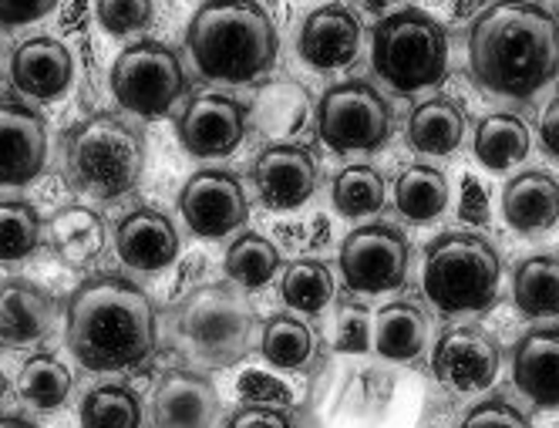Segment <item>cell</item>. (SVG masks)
<instances>
[{
    "instance_id": "cell-1",
    "label": "cell",
    "mask_w": 559,
    "mask_h": 428,
    "mask_svg": "<svg viewBox=\"0 0 559 428\" xmlns=\"http://www.w3.org/2000/svg\"><path fill=\"white\" fill-rule=\"evenodd\" d=\"M468 64L478 88L533 98L559 74V21L539 4H496L472 21Z\"/></svg>"
},
{
    "instance_id": "cell-2",
    "label": "cell",
    "mask_w": 559,
    "mask_h": 428,
    "mask_svg": "<svg viewBox=\"0 0 559 428\" xmlns=\"http://www.w3.org/2000/svg\"><path fill=\"white\" fill-rule=\"evenodd\" d=\"M64 334L74 361L85 371H132L155 352V307L132 281L102 274L78 284L68 297Z\"/></svg>"
},
{
    "instance_id": "cell-3",
    "label": "cell",
    "mask_w": 559,
    "mask_h": 428,
    "mask_svg": "<svg viewBox=\"0 0 559 428\" xmlns=\"http://www.w3.org/2000/svg\"><path fill=\"white\" fill-rule=\"evenodd\" d=\"M186 48L206 82L247 85L276 61V27L260 4H206L186 31Z\"/></svg>"
},
{
    "instance_id": "cell-4",
    "label": "cell",
    "mask_w": 559,
    "mask_h": 428,
    "mask_svg": "<svg viewBox=\"0 0 559 428\" xmlns=\"http://www.w3.org/2000/svg\"><path fill=\"white\" fill-rule=\"evenodd\" d=\"M61 159L71 189L95 200H118L142 179L145 142L118 115H92L68 129Z\"/></svg>"
},
{
    "instance_id": "cell-5",
    "label": "cell",
    "mask_w": 559,
    "mask_h": 428,
    "mask_svg": "<svg viewBox=\"0 0 559 428\" xmlns=\"http://www.w3.org/2000/svg\"><path fill=\"white\" fill-rule=\"evenodd\" d=\"M502 260L478 233H442L425 250L421 290L438 314H483L499 300Z\"/></svg>"
},
{
    "instance_id": "cell-6",
    "label": "cell",
    "mask_w": 559,
    "mask_h": 428,
    "mask_svg": "<svg viewBox=\"0 0 559 428\" xmlns=\"http://www.w3.org/2000/svg\"><path fill=\"white\" fill-rule=\"evenodd\" d=\"M371 64L397 95L435 88L449 74V34L418 8H402L378 21L371 37Z\"/></svg>"
},
{
    "instance_id": "cell-7",
    "label": "cell",
    "mask_w": 559,
    "mask_h": 428,
    "mask_svg": "<svg viewBox=\"0 0 559 428\" xmlns=\"http://www.w3.org/2000/svg\"><path fill=\"white\" fill-rule=\"evenodd\" d=\"M257 310L233 284L192 287L176 307V334L206 368H233L253 352Z\"/></svg>"
},
{
    "instance_id": "cell-8",
    "label": "cell",
    "mask_w": 559,
    "mask_h": 428,
    "mask_svg": "<svg viewBox=\"0 0 559 428\" xmlns=\"http://www.w3.org/2000/svg\"><path fill=\"white\" fill-rule=\"evenodd\" d=\"M111 95L139 119H163L186 95L179 55L163 41H135L111 64Z\"/></svg>"
},
{
    "instance_id": "cell-9",
    "label": "cell",
    "mask_w": 559,
    "mask_h": 428,
    "mask_svg": "<svg viewBox=\"0 0 559 428\" xmlns=\"http://www.w3.org/2000/svg\"><path fill=\"white\" fill-rule=\"evenodd\" d=\"M391 126V105L365 82H341L317 102V139L341 155L384 148Z\"/></svg>"
},
{
    "instance_id": "cell-10",
    "label": "cell",
    "mask_w": 559,
    "mask_h": 428,
    "mask_svg": "<svg viewBox=\"0 0 559 428\" xmlns=\"http://www.w3.org/2000/svg\"><path fill=\"white\" fill-rule=\"evenodd\" d=\"M341 277L354 294H388L408 277L412 247L408 237L391 223H368L350 229L341 243Z\"/></svg>"
},
{
    "instance_id": "cell-11",
    "label": "cell",
    "mask_w": 559,
    "mask_h": 428,
    "mask_svg": "<svg viewBox=\"0 0 559 428\" xmlns=\"http://www.w3.org/2000/svg\"><path fill=\"white\" fill-rule=\"evenodd\" d=\"M179 213L199 240H223L250 219L247 189L226 169H199L179 192Z\"/></svg>"
},
{
    "instance_id": "cell-12",
    "label": "cell",
    "mask_w": 559,
    "mask_h": 428,
    "mask_svg": "<svg viewBox=\"0 0 559 428\" xmlns=\"http://www.w3.org/2000/svg\"><path fill=\"white\" fill-rule=\"evenodd\" d=\"M502 352L483 328H452L431 347V374L459 395H478L496 384Z\"/></svg>"
},
{
    "instance_id": "cell-13",
    "label": "cell",
    "mask_w": 559,
    "mask_h": 428,
    "mask_svg": "<svg viewBox=\"0 0 559 428\" xmlns=\"http://www.w3.org/2000/svg\"><path fill=\"white\" fill-rule=\"evenodd\" d=\"M250 126V111L229 95H195L182 108L176 135L195 159H226L239 148Z\"/></svg>"
},
{
    "instance_id": "cell-14",
    "label": "cell",
    "mask_w": 559,
    "mask_h": 428,
    "mask_svg": "<svg viewBox=\"0 0 559 428\" xmlns=\"http://www.w3.org/2000/svg\"><path fill=\"white\" fill-rule=\"evenodd\" d=\"M257 197L266 210L290 213L300 210L317 192V163L313 152L294 142L266 145L250 166Z\"/></svg>"
},
{
    "instance_id": "cell-15",
    "label": "cell",
    "mask_w": 559,
    "mask_h": 428,
    "mask_svg": "<svg viewBox=\"0 0 559 428\" xmlns=\"http://www.w3.org/2000/svg\"><path fill=\"white\" fill-rule=\"evenodd\" d=\"M48 166V126L37 108L0 98V186H27Z\"/></svg>"
},
{
    "instance_id": "cell-16",
    "label": "cell",
    "mask_w": 559,
    "mask_h": 428,
    "mask_svg": "<svg viewBox=\"0 0 559 428\" xmlns=\"http://www.w3.org/2000/svg\"><path fill=\"white\" fill-rule=\"evenodd\" d=\"M219 418V395L206 374L173 368L155 384L152 428H213Z\"/></svg>"
},
{
    "instance_id": "cell-17",
    "label": "cell",
    "mask_w": 559,
    "mask_h": 428,
    "mask_svg": "<svg viewBox=\"0 0 559 428\" xmlns=\"http://www.w3.org/2000/svg\"><path fill=\"white\" fill-rule=\"evenodd\" d=\"M361 51V21L347 8H317L300 24L297 55L313 71H341Z\"/></svg>"
},
{
    "instance_id": "cell-18",
    "label": "cell",
    "mask_w": 559,
    "mask_h": 428,
    "mask_svg": "<svg viewBox=\"0 0 559 428\" xmlns=\"http://www.w3.org/2000/svg\"><path fill=\"white\" fill-rule=\"evenodd\" d=\"M115 250L126 266H135L142 274H158L179 260V233L166 213L135 206L115 226Z\"/></svg>"
},
{
    "instance_id": "cell-19",
    "label": "cell",
    "mask_w": 559,
    "mask_h": 428,
    "mask_svg": "<svg viewBox=\"0 0 559 428\" xmlns=\"http://www.w3.org/2000/svg\"><path fill=\"white\" fill-rule=\"evenodd\" d=\"M74 61L55 37H31L11 55V85L34 102H55L71 88Z\"/></svg>"
},
{
    "instance_id": "cell-20",
    "label": "cell",
    "mask_w": 559,
    "mask_h": 428,
    "mask_svg": "<svg viewBox=\"0 0 559 428\" xmlns=\"http://www.w3.org/2000/svg\"><path fill=\"white\" fill-rule=\"evenodd\" d=\"M512 381L536 408L559 412V328H536L515 341Z\"/></svg>"
},
{
    "instance_id": "cell-21",
    "label": "cell",
    "mask_w": 559,
    "mask_h": 428,
    "mask_svg": "<svg viewBox=\"0 0 559 428\" xmlns=\"http://www.w3.org/2000/svg\"><path fill=\"white\" fill-rule=\"evenodd\" d=\"M502 216L523 237L552 229L559 223V179L543 169L509 179L502 189Z\"/></svg>"
},
{
    "instance_id": "cell-22",
    "label": "cell",
    "mask_w": 559,
    "mask_h": 428,
    "mask_svg": "<svg viewBox=\"0 0 559 428\" xmlns=\"http://www.w3.org/2000/svg\"><path fill=\"white\" fill-rule=\"evenodd\" d=\"M58 307L55 300L27 281H4L0 284V341L24 347L48 337L55 328Z\"/></svg>"
},
{
    "instance_id": "cell-23",
    "label": "cell",
    "mask_w": 559,
    "mask_h": 428,
    "mask_svg": "<svg viewBox=\"0 0 559 428\" xmlns=\"http://www.w3.org/2000/svg\"><path fill=\"white\" fill-rule=\"evenodd\" d=\"M465 108L455 98H428L408 115L405 142L418 155H452L465 139Z\"/></svg>"
},
{
    "instance_id": "cell-24",
    "label": "cell",
    "mask_w": 559,
    "mask_h": 428,
    "mask_svg": "<svg viewBox=\"0 0 559 428\" xmlns=\"http://www.w3.org/2000/svg\"><path fill=\"white\" fill-rule=\"evenodd\" d=\"M45 240L68 266H88L105 250V223L88 206H61L45 226Z\"/></svg>"
},
{
    "instance_id": "cell-25",
    "label": "cell",
    "mask_w": 559,
    "mask_h": 428,
    "mask_svg": "<svg viewBox=\"0 0 559 428\" xmlns=\"http://www.w3.org/2000/svg\"><path fill=\"white\" fill-rule=\"evenodd\" d=\"M425 341H428V318L421 307L397 300L378 310L374 347L384 361H397V365L415 361L425 352Z\"/></svg>"
},
{
    "instance_id": "cell-26",
    "label": "cell",
    "mask_w": 559,
    "mask_h": 428,
    "mask_svg": "<svg viewBox=\"0 0 559 428\" xmlns=\"http://www.w3.org/2000/svg\"><path fill=\"white\" fill-rule=\"evenodd\" d=\"M512 304L519 314L530 321L559 318V257L556 253H539L515 266Z\"/></svg>"
},
{
    "instance_id": "cell-27",
    "label": "cell",
    "mask_w": 559,
    "mask_h": 428,
    "mask_svg": "<svg viewBox=\"0 0 559 428\" xmlns=\"http://www.w3.org/2000/svg\"><path fill=\"white\" fill-rule=\"evenodd\" d=\"M310 115V95L297 82H270L257 92L250 119L260 135L290 139L304 129Z\"/></svg>"
},
{
    "instance_id": "cell-28",
    "label": "cell",
    "mask_w": 559,
    "mask_h": 428,
    "mask_svg": "<svg viewBox=\"0 0 559 428\" xmlns=\"http://www.w3.org/2000/svg\"><path fill=\"white\" fill-rule=\"evenodd\" d=\"M472 152L486 169L506 173L530 155V129L523 119H515V115H506V111L486 115L475 129Z\"/></svg>"
},
{
    "instance_id": "cell-29",
    "label": "cell",
    "mask_w": 559,
    "mask_h": 428,
    "mask_svg": "<svg viewBox=\"0 0 559 428\" xmlns=\"http://www.w3.org/2000/svg\"><path fill=\"white\" fill-rule=\"evenodd\" d=\"M394 206L408 223H435L449 206L445 173L435 166H412L394 182Z\"/></svg>"
},
{
    "instance_id": "cell-30",
    "label": "cell",
    "mask_w": 559,
    "mask_h": 428,
    "mask_svg": "<svg viewBox=\"0 0 559 428\" xmlns=\"http://www.w3.org/2000/svg\"><path fill=\"white\" fill-rule=\"evenodd\" d=\"M317 337L294 314H273L260 334V355L280 371H300L313 361Z\"/></svg>"
},
{
    "instance_id": "cell-31",
    "label": "cell",
    "mask_w": 559,
    "mask_h": 428,
    "mask_svg": "<svg viewBox=\"0 0 559 428\" xmlns=\"http://www.w3.org/2000/svg\"><path fill=\"white\" fill-rule=\"evenodd\" d=\"M223 270L233 287L260 290L280 274V250L260 233H243V237L229 243Z\"/></svg>"
},
{
    "instance_id": "cell-32",
    "label": "cell",
    "mask_w": 559,
    "mask_h": 428,
    "mask_svg": "<svg viewBox=\"0 0 559 428\" xmlns=\"http://www.w3.org/2000/svg\"><path fill=\"white\" fill-rule=\"evenodd\" d=\"M280 297L297 314H321L334 300V274L321 260H294L280 277Z\"/></svg>"
},
{
    "instance_id": "cell-33",
    "label": "cell",
    "mask_w": 559,
    "mask_h": 428,
    "mask_svg": "<svg viewBox=\"0 0 559 428\" xmlns=\"http://www.w3.org/2000/svg\"><path fill=\"white\" fill-rule=\"evenodd\" d=\"M384 179L371 166H347L334 176L331 203L344 219H361L384 206Z\"/></svg>"
},
{
    "instance_id": "cell-34",
    "label": "cell",
    "mask_w": 559,
    "mask_h": 428,
    "mask_svg": "<svg viewBox=\"0 0 559 428\" xmlns=\"http://www.w3.org/2000/svg\"><path fill=\"white\" fill-rule=\"evenodd\" d=\"M82 428H142V402L126 384H98L82 402Z\"/></svg>"
},
{
    "instance_id": "cell-35",
    "label": "cell",
    "mask_w": 559,
    "mask_h": 428,
    "mask_svg": "<svg viewBox=\"0 0 559 428\" xmlns=\"http://www.w3.org/2000/svg\"><path fill=\"white\" fill-rule=\"evenodd\" d=\"M45 243V223L34 206L8 200L0 203V263L27 260Z\"/></svg>"
},
{
    "instance_id": "cell-36",
    "label": "cell",
    "mask_w": 559,
    "mask_h": 428,
    "mask_svg": "<svg viewBox=\"0 0 559 428\" xmlns=\"http://www.w3.org/2000/svg\"><path fill=\"white\" fill-rule=\"evenodd\" d=\"M21 395L41 412H55L71 395V371L55 355H34L21 368Z\"/></svg>"
},
{
    "instance_id": "cell-37",
    "label": "cell",
    "mask_w": 559,
    "mask_h": 428,
    "mask_svg": "<svg viewBox=\"0 0 559 428\" xmlns=\"http://www.w3.org/2000/svg\"><path fill=\"white\" fill-rule=\"evenodd\" d=\"M236 392H239V399H243L247 405L284 408V412H287V405H294L290 388L280 378L266 374V371H243V374H239V381H236Z\"/></svg>"
},
{
    "instance_id": "cell-38",
    "label": "cell",
    "mask_w": 559,
    "mask_h": 428,
    "mask_svg": "<svg viewBox=\"0 0 559 428\" xmlns=\"http://www.w3.org/2000/svg\"><path fill=\"white\" fill-rule=\"evenodd\" d=\"M459 428H533V421L506 399H486L465 412Z\"/></svg>"
},
{
    "instance_id": "cell-39",
    "label": "cell",
    "mask_w": 559,
    "mask_h": 428,
    "mask_svg": "<svg viewBox=\"0 0 559 428\" xmlns=\"http://www.w3.org/2000/svg\"><path fill=\"white\" fill-rule=\"evenodd\" d=\"M371 347V321L361 307H344L337 334H334V352L337 355H365Z\"/></svg>"
},
{
    "instance_id": "cell-40",
    "label": "cell",
    "mask_w": 559,
    "mask_h": 428,
    "mask_svg": "<svg viewBox=\"0 0 559 428\" xmlns=\"http://www.w3.org/2000/svg\"><path fill=\"white\" fill-rule=\"evenodd\" d=\"M98 24L108 34L129 37L152 24V4H98Z\"/></svg>"
},
{
    "instance_id": "cell-41",
    "label": "cell",
    "mask_w": 559,
    "mask_h": 428,
    "mask_svg": "<svg viewBox=\"0 0 559 428\" xmlns=\"http://www.w3.org/2000/svg\"><path fill=\"white\" fill-rule=\"evenodd\" d=\"M226 428H297L294 418L284 408H263V405H243Z\"/></svg>"
},
{
    "instance_id": "cell-42",
    "label": "cell",
    "mask_w": 559,
    "mask_h": 428,
    "mask_svg": "<svg viewBox=\"0 0 559 428\" xmlns=\"http://www.w3.org/2000/svg\"><path fill=\"white\" fill-rule=\"evenodd\" d=\"M459 216H462V223H468V226H486V223H489V197H486L483 182H478L475 176H465V179H462Z\"/></svg>"
},
{
    "instance_id": "cell-43",
    "label": "cell",
    "mask_w": 559,
    "mask_h": 428,
    "mask_svg": "<svg viewBox=\"0 0 559 428\" xmlns=\"http://www.w3.org/2000/svg\"><path fill=\"white\" fill-rule=\"evenodd\" d=\"M539 148L559 163V95L546 105L539 119Z\"/></svg>"
},
{
    "instance_id": "cell-44",
    "label": "cell",
    "mask_w": 559,
    "mask_h": 428,
    "mask_svg": "<svg viewBox=\"0 0 559 428\" xmlns=\"http://www.w3.org/2000/svg\"><path fill=\"white\" fill-rule=\"evenodd\" d=\"M55 11V4H0V24L4 27H24L41 21Z\"/></svg>"
},
{
    "instance_id": "cell-45",
    "label": "cell",
    "mask_w": 559,
    "mask_h": 428,
    "mask_svg": "<svg viewBox=\"0 0 559 428\" xmlns=\"http://www.w3.org/2000/svg\"><path fill=\"white\" fill-rule=\"evenodd\" d=\"M0 428H37V425H31L27 418H17V415H0Z\"/></svg>"
},
{
    "instance_id": "cell-46",
    "label": "cell",
    "mask_w": 559,
    "mask_h": 428,
    "mask_svg": "<svg viewBox=\"0 0 559 428\" xmlns=\"http://www.w3.org/2000/svg\"><path fill=\"white\" fill-rule=\"evenodd\" d=\"M0 395H4V374H0Z\"/></svg>"
}]
</instances>
